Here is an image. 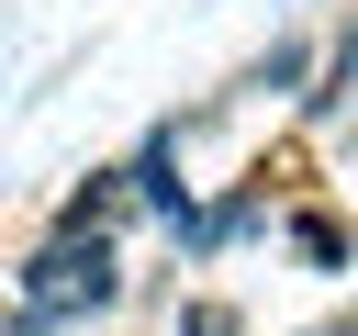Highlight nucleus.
Masks as SVG:
<instances>
[{"label":"nucleus","instance_id":"f257e3e1","mask_svg":"<svg viewBox=\"0 0 358 336\" xmlns=\"http://www.w3.org/2000/svg\"><path fill=\"white\" fill-rule=\"evenodd\" d=\"M22 302L56 325V314H101V302H123V258H112V235H45L34 258H22Z\"/></svg>","mask_w":358,"mask_h":336},{"label":"nucleus","instance_id":"f03ea898","mask_svg":"<svg viewBox=\"0 0 358 336\" xmlns=\"http://www.w3.org/2000/svg\"><path fill=\"white\" fill-rule=\"evenodd\" d=\"M123 179H134V202H157L168 224H190V179H179V123H157V134L134 146V168H123Z\"/></svg>","mask_w":358,"mask_h":336},{"label":"nucleus","instance_id":"7ed1b4c3","mask_svg":"<svg viewBox=\"0 0 358 336\" xmlns=\"http://www.w3.org/2000/svg\"><path fill=\"white\" fill-rule=\"evenodd\" d=\"M123 202H134V179H123V168H90V179L56 202V224H67V235H112V224H123Z\"/></svg>","mask_w":358,"mask_h":336},{"label":"nucleus","instance_id":"20e7f679","mask_svg":"<svg viewBox=\"0 0 358 336\" xmlns=\"http://www.w3.org/2000/svg\"><path fill=\"white\" fill-rule=\"evenodd\" d=\"M291 246H302L313 269H347V213H324V202H302V213H291Z\"/></svg>","mask_w":358,"mask_h":336},{"label":"nucleus","instance_id":"39448f33","mask_svg":"<svg viewBox=\"0 0 358 336\" xmlns=\"http://www.w3.org/2000/svg\"><path fill=\"white\" fill-rule=\"evenodd\" d=\"M168 336H246V314H235V302H224V291H190V302H179V325H168Z\"/></svg>","mask_w":358,"mask_h":336},{"label":"nucleus","instance_id":"423d86ee","mask_svg":"<svg viewBox=\"0 0 358 336\" xmlns=\"http://www.w3.org/2000/svg\"><path fill=\"white\" fill-rule=\"evenodd\" d=\"M302 67H313V56H302V45H268V56H257V67H246V90H302Z\"/></svg>","mask_w":358,"mask_h":336},{"label":"nucleus","instance_id":"0eeeda50","mask_svg":"<svg viewBox=\"0 0 358 336\" xmlns=\"http://www.w3.org/2000/svg\"><path fill=\"white\" fill-rule=\"evenodd\" d=\"M0 336H45V314H34V302H11V314H0Z\"/></svg>","mask_w":358,"mask_h":336},{"label":"nucleus","instance_id":"6e6552de","mask_svg":"<svg viewBox=\"0 0 358 336\" xmlns=\"http://www.w3.org/2000/svg\"><path fill=\"white\" fill-rule=\"evenodd\" d=\"M324 336H358V302H347V314H336V325H324Z\"/></svg>","mask_w":358,"mask_h":336}]
</instances>
